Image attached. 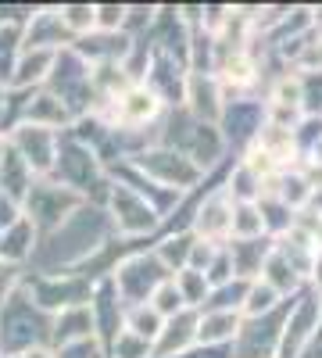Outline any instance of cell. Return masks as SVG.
Segmentation results:
<instances>
[{"instance_id":"4fadbf2b","label":"cell","mask_w":322,"mask_h":358,"mask_svg":"<svg viewBox=\"0 0 322 358\" xmlns=\"http://www.w3.org/2000/svg\"><path fill=\"white\" fill-rule=\"evenodd\" d=\"M54 62H57V50H22L18 65H15V76H11V86L43 83L47 72H54Z\"/></svg>"},{"instance_id":"8fae6325","label":"cell","mask_w":322,"mask_h":358,"mask_svg":"<svg viewBox=\"0 0 322 358\" xmlns=\"http://www.w3.org/2000/svg\"><path fill=\"white\" fill-rule=\"evenodd\" d=\"M240 315L237 312H204L197 315V344H219V341H233L240 334Z\"/></svg>"},{"instance_id":"ac0fdd59","label":"cell","mask_w":322,"mask_h":358,"mask_svg":"<svg viewBox=\"0 0 322 358\" xmlns=\"http://www.w3.org/2000/svg\"><path fill=\"white\" fill-rule=\"evenodd\" d=\"M279 305V294L265 283V280H251L247 283V294H244V315H251V319H261V315H269L272 308Z\"/></svg>"},{"instance_id":"3957f363","label":"cell","mask_w":322,"mask_h":358,"mask_svg":"<svg viewBox=\"0 0 322 358\" xmlns=\"http://www.w3.org/2000/svg\"><path fill=\"white\" fill-rule=\"evenodd\" d=\"M319 315H322V301H319V297H305L301 305L290 308V315L283 322V334H279L276 358H298L312 344V337L319 330Z\"/></svg>"},{"instance_id":"ba28073f","label":"cell","mask_w":322,"mask_h":358,"mask_svg":"<svg viewBox=\"0 0 322 358\" xmlns=\"http://www.w3.org/2000/svg\"><path fill=\"white\" fill-rule=\"evenodd\" d=\"M190 344H197V315L190 308H183L180 315L165 319L158 341L151 344V358H172V355H183Z\"/></svg>"},{"instance_id":"5bb4252c","label":"cell","mask_w":322,"mask_h":358,"mask_svg":"<svg viewBox=\"0 0 322 358\" xmlns=\"http://www.w3.org/2000/svg\"><path fill=\"white\" fill-rule=\"evenodd\" d=\"M261 233H265V219H261V208H258V204H233L229 236H237V241H258Z\"/></svg>"},{"instance_id":"7c38bea8","label":"cell","mask_w":322,"mask_h":358,"mask_svg":"<svg viewBox=\"0 0 322 358\" xmlns=\"http://www.w3.org/2000/svg\"><path fill=\"white\" fill-rule=\"evenodd\" d=\"M94 334V315H90V305H75V308H65L57 315V330L54 337L61 341L65 348L68 344H79V341H90Z\"/></svg>"},{"instance_id":"d4e9b609","label":"cell","mask_w":322,"mask_h":358,"mask_svg":"<svg viewBox=\"0 0 322 358\" xmlns=\"http://www.w3.org/2000/svg\"><path fill=\"white\" fill-rule=\"evenodd\" d=\"M308 276H312V283H315V290H319V297H322V251H315V258H312V268H308Z\"/></svg>"},{"instance_id":"277c9868","label":"cell","mask_w":322,"mask_h":358,"mask_svg":"<svg viewBox=\"0 0 322 358\" xmlns=\"http://www.w3.org/2000/svg\"><path fill=\"white\" fill-rule=\"evenodd\" d=\"M79 201L82 197L65 190L61 183H36V187H29V194H25V204H29L25 219L33 222V229L36 226H57L65 219L68 208H75Z\"/></svg>"},{"instance_id":"ffe728a7","label":"cell","mask_w":322,"mask_h":358,"mask_svg":"<svg viewBox=\"0 0 322 358\" xmlns=\"http://www.w3.org/2000/svg\"><path fill=\"white\" fill-rule=\"evenodd\" d=\"M258 194H261V179L240 162L237 172L229 176V187H226L222 197H233L237 204H258Z\"/></svg>"},{"instance_id":"2e32d148","label":"cell","mask_w":322,"mask_h":358,"mask_svg":"<svg viewBox=\"0 0 322 358\" xmlns=\"http://www.w3.org/2000/svg\"><path fill=\"white\" fill-rule=\"evenodd\" d=\"M193 241H197L193 233H180V236H168L165 244H158V255L154 258L165 265V273H172V268H175V273H183V268L190 265Z\"/></svg>"},{"instance_id":"9c48e42d","label":"cell","mask_w":322,"mask_h":358,"mask_svg":"<svg viewBox=\"0 0 322 358\" xmlns=\"http://www.w3.org/2000/svg\"><path fill=\"white\" fill-rule=\"evenodd\" d=\"M229 215H233L229 201L222 194H215V197H208L200 204V212L193 215V229L190 233L197 236V241H204V244H222L229 236Z\"/></svg>"},{"instance_id":"30bf717a","label":"cell","mask_w":322,"mask_h":358,"mask_svg":"<svg viewBox=\"0 0 322 358\" xmlns=\"http://www.w3.org/2000/svg\"><path fill=\"white\" fill-rule=\"evenodd\" d=\"M186 101H190V111L197 115V122H215L219 118V101H222V94H219V79H212V76H204V72H193L190 79H186Z\"/></svg>"},{"instance_id":"603a6c76","label":"cell","mask_w":322,"mask_h":358,"mask_svg":"<svg viewBox=\"0 0 322 358\" xmlns=\"http://www.w3.org/2000/svg\"><path fill=\"white\" fill-rule=\"evenodd\" d=\"M111 355H115V358H151V344L140 341V337H133L129 330H122L119 337L111 341Z\"/></svg>"},{"instance_id":"cb8c5ba5","label":"cell","mask_w":322,"mask_h":358,"mask_svg":"<svg viewBox=\"0 0 322 358\" xmlns=\"http://www.w3.org/2000/svg\"><path fill=\"white\" fill-rule=\"evenodd\" d=\"M122 22H126V8H122V4H101V8H94V29L119 33Z\"/></svg>"},{"instance_id":"8992f818","label":"cell","mask_w":322,"mask_h":358,"mask_svg":"<svg viewBox=\"0 0 322 358\" xmlns=\"http://www.w3.org/2000/svg\"><path fill=\"white\" fill-rule=\"evenodd\" d=\"M111 208H115V222H119V229L122 233H147V229H154L158 226V212L147 204V197L143 194H136V190H129V187H115V194H111Z\"/></svg>"},{"instance_id":"44dd1931","label":"cell","mask_w":322,"mask_h":358,"mask_svg":"<svg viewBox=\"0 0 322 358\" xmlns=\"http://www.w3.org/2000/svg\"><path fill=\"white\" fill-rule=\"evenodd\" d=\"M147 305H151V308H154L161 319H172V315H180V312L186 308V305H183V297H180V290H175V283H172V280H165V283H161V287L151 294V301H147Z\"/></svg>"},{"instance_id":"9a60e30c","label":"cell","mask_w":322,"mask_h":358,"mask_svg":"<svg viewBox=\"0 0 322 358\" xmlns=\"http://www.w3.org/2000/svg\"><path fill=\"white\" fill-rule=\"evenodd\" d=\"M33 236H36L33 222H29V219L22 215V219H18L11 229L0 233V258H8V262L25 258V255H29V248H33Z\"/></svg>"},{"instance_id":"7a4b0ae2","label":"cell","mask_w":322,"mask_h":358,"mask_svg":"<svg viewBox=\"0 0 322 358\" xmlns=\"http://www.w3.org/2000/svg\"><path fill=\"white\" fill-rule=\"evenodd\" d=\"M136 165L147 172L158 187H168V190H186L190 183H197L200 176V165H193L186 155L180 151H168V147H154V151H143L136 158Z\"/></svg>"},{"instance_id":"5b68a950","label":"cell","mask_w":322,"mask_h":358,"mask_svg":"<svg viewBox=\"0 0 322 358\" xmlns=\"http://www.w3.org/2000/svg\"><path fill=\"white\" fill-rule=\"evenodd\" d=\"M11 143H15V155L25 162L29 172H50L54 162H57V136H54V129L25 122V126H18Z\"/></svg>"},{"instance_id":"6da1fadb","label":"cell","mask_w":322,"mask_h":358,"mask_svg":"<svg viewBox=\"0 0 322 358\" xmlns=\"http://www.w3.org/2000/svg\"><path fill=\"white\" fill-rule=\"evenodd\" d=\"M165 265L151 255H133V258H126L119 268H115V276H111V283H115V294H122L126 301H133V305H143V297H151L161 283H165Z\"/></svg>"},{"instance_id":"4316f807","label":"cell","mask_w":322,"mask_h":358,"mask_svg":"<svg viewBox=\"0 0 322 358\" xmlns=\"http://www.w3.org/2000/svg\"><path fill=\"white\" fill-rule=\"evenodd\" d=\"M4 155H8V140L0 136V162H4Z\"/></svg>"},{"instance_id":"484cf974","label":"cell","mask_w":322,"mask_h":358,"mask_svg":"<svg viewBox=\"0 0 322 358\" xmlns=\"http://www.w3.org/2000/svg\"><path fill=\"white\" fill-rule=\"evenodd\" d=\"M22 358H54V351H47V348H25Z\"/></svg>"},{"instance_id":"7402d4cb","label":"cell","mask_w":322,"mask_h":358,"mask_svg":"<svg viewBox=\"0 0 322 358\" xmlns=\"http://www.w3.org/2000/svg\"><path fill=\"white\" fill-rule=\"evenodd\" d=\"M57 18H61L65 33H75V36H82V33L94 29V8L90 4H68V8L57 11Z\"/></svg>"},{"instance_id":"d6986e66","label":"cell","mask_w":322,"mask_h":358,"mask_svg":"<svg viewBox=\"0 0 322 358\" xmlns=\"http://www.w3.org/2000/svg\"><path fill=\"white\" fill-rule=\"evenodd\" d=\"M172 283H175V290H180V297H183L186 308L204 305V301H208V294H212L208 280H204V273H197V268H183V273H175Z\"/></svg>"},{"instance_id":"52a82bcc","label":"cell","mask_w":322,"mask_h":358,"mask_svg":"<svg viewBox=\"0 0 322 358\" xmlns=\"http://www.w3.org/2000/svg\"><path fill=\"white\" fill-rule=\"evenodd\" d=\"M158 108H161V101L147 86H126L122 94L111 101V118H115V126H122V129H140L158 115Z\"/></svg>"},{"instance_id":"e0dca14e","label":"cell","mask_w":322,"mask_h":358,"mask_svg":"<svg viewBox=\"0 0 322 358\" xmlns=\"http://www.w3.org/2000/svg\"><path fill=\"white\" fill-rule=\"evenodd\" d=\"M126 322H129L126 330H129L133 337H140V341H147V344H154V341H158L161 326H165V319H161V315H158V312H154L147 301H143V305H133Z\"/></svg>"}]
</instances>
